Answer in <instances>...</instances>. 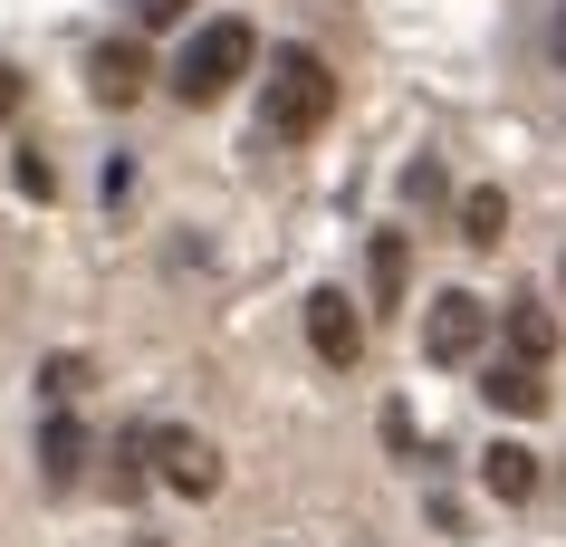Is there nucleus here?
<instances>
[{
	"label": "nucleus",
	"mask_w": 566,
	"mask_h": 547,
	"mask_svg": "<svg viewBox=\"0 0 566 547\" xmlns=\"http://www.w3.org/2000/svg\"><path fill=\"white\" fill-rule=\"evenodd\" d=\"M336 116V77H327V59L317 49H279L269 59V135H317V125Z\"/></svg>",
	"instance_id": "obj_1"
},
{
	"label": "nucleus",
	"mask_w": 566,
	"mask_h": 547,
	"mask_svg": "<svg viewBox=\"0 0 566 547\" xmlns=\"http://www.w3.org/2000/svg\"><path fill=\"white\" fill-rule=\"evenodd\" d=\"M250 59H260L250 20H211V30L174 59V96H182V106H211V96H231L240 77H250Z\"/></svg>",
	"instance_id": "obj_2"
},
{
	"label": "nucleus",
	"mask_w": 566,
	"mask_h": 547,
	"mask_svg": "<svg viewBox=\"0 0 566 547\" xmlns=\"http://www.w3.org/2000/svg\"><path fill=\"white\" fill-rule=\"evenodd\" d=\"M480 336H490V307H480L471 288H442V298L422 307V356L432 365H471Z\"/></svg>",
	"instance_id": "obj_3"
},
{
	"label": "nucleus",
	"mask_w": 566,
	"mask_h": 547,
	"mask_svg": "<svg viewBox=\"0 0 566 547\" xmlns=\"http://www.w3.org/2000/svg\"><path fill=\"white\" fill-rule=\"evenodd\" d=\"M145 452H154V471H164V490H182V499H211V490H221V452H211L202 432L154 423V432H145Z\"/></svg>",
	"instance_id": "obj_4"
},
{
	"label": "nucleus",
	"mask_w": 566,
	"mask_h": 547,
	"mask_svg": "<svg viewBox=\"0 0 566 547\" xmlns=\"http://www.w3.org/2000/svg\"><path fill=\"white\" fill-rule=\"evenodd\" d=\"M307 346H317L327 365H356L365 356V317H356L346 288H307Z\"/></svg>",
	"instance_id": "obj_5"
},
{
	"label": "nucleus",
	"mask_w": 566,
	"mask_h": 547,
	"mask_svg": "<svg viewBox=\"0 0 566 547\" xmlns=\"http://www.w3.org/2000/svg\"><path fill=\"white\" fill-rule=\"evenodd\" d=\"M145 77H154V67H145V49H135V39H106V49L87 59V96H96V106H135V96H145Z\"/></svg>",
	"instance_id": "obj_6"
},
{
	"label": "nucleus",
	"mask_w": 566,
	"mask_h": 547,
	"mask_svg": "<svg viewBox=\"0 0 566 547\" xmlns=\"http://www.w3.org/2000/svg\"><path fill=\"white\" fill-rule=\"evenodd\" d=\"M480 395H490V413H518V423H528V413H547V365H490V375H480Z\"/></svg>",
	"instance_id": "obj_7"
},
{
	"label": "nucleus",
	"mask_w": 566,
	"mask_h": 547,
	"mask_svg": "<svg viewBox=\"0 0 566 547\" xmlns=\"http://www.w3.org/2000/svg\"><path fill=\"white\" fill-rule=\"evenodd\" d=\"M480 481H490V499H537V452L528 442H490L480 452Z\"/></svg>",
	"instance_id": "obj_8"
},
{
	"label": "nucleus",
	"mask_w": 566,
	"mask_h": 547,
	"mask_svg": "<svg viewBox=\"0 0 566 547\" xmlns=\"http://www.w3.org/2000/svg\"><path fill=\"white\" fill-rule=\"evenodd\" d=\"M39 471H49V490H67L77 471H87V432H77V413H49V432H39Z\"/></svg>",
	"instance_id": "obj_9"
},
{
	"label": "nucleus",
	"mask_w": 566,
	"mask_h": 547,
	"mask_svg": "<svg viewBox=\"0 0 566 547\" xmlns=\"http://www.w3.org/2000/svg\"><path fill=\"white\" fill-rule=\"evenodd\" d=\"M500 327H509V356H518V365H547V356H557V317H547L537 298H509Z\"/></svg>",
	"instance_id": "obj_10"
},
{
	"label": "nucleus",
	"mask_w": 566,
	"mask_h": 547,
	"mask_svg": "<svg viewBox=\"0 0 566 547\" xmlns=\"http://www.w3.org/2000/svg\"><path fill=\"white\" fill-rule=\"evenodd\" d=\"M461 241H471V250H500V241H509V202H500V182L461 192Z\"/></svg>",
	"instance_id": "obj_11"
},
{
	"label": "nucleus",
	"mask_w": 566,
	"mask_h": 547,
	"mask_svg": "<svg viewBox=\"0 0 566 547\" xmlns=\"http://www.w3.org/2000/svg\"><path fill=\"white\" fill-rule=\"evenodd\" d=\"M403 270H413V250H403V231H375V298H403Z\"/></svg>",
	"instance_id": "obj_12"
},
{
	"label": "nucleus",
	"mask_w": 566,
	"mask_h": 547,
	"mask_svg": "<svg viewBox=\"0 0 566 547\" xmlns=\"http://www.w3.org/2000/svg\"><path fill=\"white\" fill-rule=\"evenodd\" d=\"M87 375H96L87 356H49V365H39V395H49V403H77V395H87Z\"/></svg>",
	"instance_id": "obj_13"
},
{
	"label": "nucleus",
	"mask_w": 566,
	"mask_h": 547,
	"mask_svg": "<svg viewBox=\"0 0 566 547\" xmlns=\"http://www.w3.org/2000/svg\"><path fill=\"white\" fill-rule=\"evenodd\" d=\"M20 192H30V202H49V192H59V173H49L39 154H20Z\"/></svg>",
	"instance_id": "obj_14"
},
{
	"label": "nucleus",
	"mask_w": 566,
	"mask_h": 547,
	"mask_svg": "<svg viewBox=\"0 0 566 547\" xmlns=\"http://www.w3.org/2000/svg\"><path fill=\"white\" fill-rule=\"evenodd\" d=\"M182 10H192V0H135V20H145V30H174Z\"/></svg>",
	"instance_id": "obj_15"
},
{
	"label": "nucleus",
	"mask_w": 566,
	"mask_h": 547,
	"mask_svg": "<svg viewBox=\"0 0 566 547\" xmlns=\"http://www.w3.org/2000/svg\"><path fill=\"white\" fill-rule=\"evenodd\" d=\"M0 116H20V67H0Z\"/></svg>",
	"instance_id": "obj_16"
},
{
	"label": "nucleus",
	"mask_w": 566,
	"mask_h": 547,
	"mask_svg": "<svg viewBox=\"0 0 566 547\" xmlns=\"http://www.w3.org/2000/svg\"><path fill=\"white\" fill-rule=\"evenodd\" d=\"M547 49H557V59H566V0H557V30H547Z\"/></svg>",
	"instance_id": "obj_17"
},
{
	"label": "nucleus",
	"mask_w": 566,
	"mask_h": 547,
	"mask_svg": "<svg viewBox=\"0 0 566 547\" xmlns=\"http://www.w3.org/2000/svg\"><path fill=\"white\" fill-rule=\"evenodd\" d=\"M557 278H566V260H557Z\"/></svg>",
	"instance_id": "obj_18"
}]
</instances>
